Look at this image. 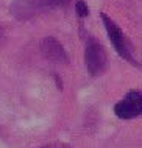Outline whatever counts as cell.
I'll return each mask as SVG.
<instances>
[{
    "instance_id": "cell-1",
    "label": "cell",
    "mask_w": 142,
    "mask_h": 148,
    "mask_svg": "<svg viewBox=\"0 0 142 148\" xmlns=\"http://www.w3.org/2000/svg\"><path fill=\"white\" fill-rule=\"evenodd\" d=\"M70 0H13L11 13L17 19H30L44 11L64 6Z\"/></svg>"
},
{
    "instance_id": "cell-2",
    "label": "cell",
    "mask_w": 142,
    "mask_h": 148,
    "mask_svg": "<svg viewBox=\"0 0 142 148\" xmlns=\"http://www.w3.org/2000/svg\"><path fill=\"white\" fill-rule=\"evenodd\" d=\"M84 61H86V69L92 77L105 73L108 67L106 51L103 45L92 36H88L84 41Z\"/></svg>"
},
{
    "instance_id": "cell-3",
    "label": "cell",
    "mask_w": 142,
    "mask_h": 148,
    "mask_svg": "<svg viewBox=\"0 0 142 148\" xmlns=\"http://www.w3.org/2000/svg\"><path fill=\"white\" fill-rule=\"evenodd\" d=\"M114 114L123 120L142 115V90H130L125 98L114 106Z\"/></svg>"
},
{
    "instance_id": "cell-4",
    "label": "cell",
    "mask_w": 142,
    "mask_h": 148,
    "mask_svg": "<svg viewBox=\"0 0 142 148\" xmlns=\"http://www.w3.org/2000/svg\"><path fill=\"white\" fill-rule=\"evenodd\" d=\"M101 21H103V25H105V28H106L109 41H111L114 50L119 53V56L127 59V61H133L131 50H130V44L127 41V38H125V34L122 33V30L108 17L106 14H101Z\"/></svg>"
},
{
    "instance_id": "cell-5",
    "label": "cell",
    "mask_w": 142,
    "mask_h": 148,
    "mask_svg": "<svg viewBox=\"0 0 142 148\" xmlns=\"http://www.w3.org/2000/svg\"><path fill=\"white\" fill-rule=\"evenodd\" d=\"M41 53L48 61L56 62V64H67V61H69L64 47L55 38H45L41 41Z\"/></svg>"
},
{
    "instance_id": "cell-6",
    "label": "cell",
    "mask_w": 142,
    "mask_h": 148,
    "mask_svg": "<svg viewBox=\"0 0 142 148\" xmlns=\"http://www.w3.org/2000/svg\"><path fill=\"white\" fill-rule=\"evenodd\" d=\"M75 13H77V16L78 17H86V16L89 14V10H88V5L83 2V0H78L77 2V5H75Z\"/></svg>"
},
{
    "instance_id": "cell-7",
    "label": "cell",
    "mask_w": 142,
    "mask_h": 148,
    "mask_svg": "<svg viewBox=\"0 0 142 148\" xmlns=\"http://www.w3.org/2000/svg\"><path fill=\"white\" fill-rule=\"evenodd\" d=\"M41 148H72V147L66 145V143H61V142H55V143H48V145L41 147Z\"/></svg>"
},
{
    "instance_id": "cell-8",
    "label": "cell",
    "mask_w": 142,
    "mask_h": 148,
    "mask_svg": "<svg viewBox=\"0 0 142 148\" xmlns=\"http://www.w3.org/2000/svg\"><path fill=\"white\" fill-rule=\"evenodd\" d=\"M3 41V30H2V27H0V42Z\"/></svg>"
}]
</instances>
